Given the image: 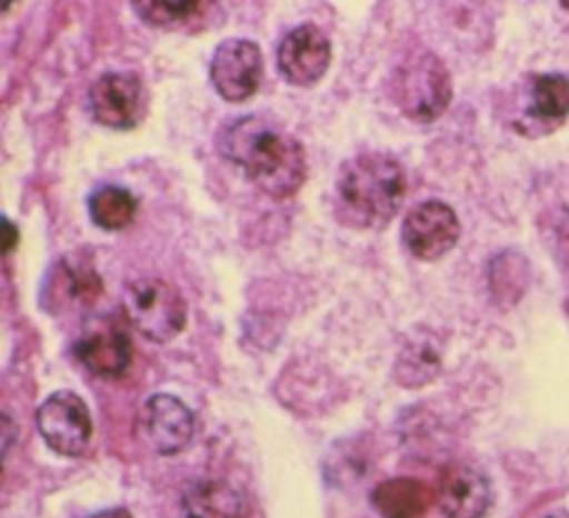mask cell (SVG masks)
Returning a JSON list of instances; mask_svg holds the SVG:
<instances>
[{
    "label": "cell",
    "mask_w": 569,
    "mask_h": 518,
    "mask_svg": "<svg viewBox=\"0 0 569 518\" xmlns=\"http://www.w3.org/2000/svg\"><path fill=\"white\" fill-rule=\"evenodd\" d=\"M218 147L262 193L276 200L291 198L305 185V147L267 116H242L224 124Z\"/></svg>",
    "instance_id": "cell-1"
},
{
    "label": "cell",
    "mask_w": 569,
    "mask_h": 518,
    "mask_svg": "<svg viewBox=\"0 0 569 518\" xmlns=\"http://www.w3.org/2000/svg\"><path fill=\"white\" fill-rule=\"evenodd\" d=\"M405 191V169L391 153L351 156L336 173L333 216L349 229H382L398 213Z\"/></svg>",
    "instance_id": "cell-2"
},
{
    "label": "cell",
    "mask_w": 569,
    "mask_h": 518,
    "mask_svg": "<svg viewBox=\"0 0 569 518\" xmlns=\"http://www.w3.org/2000/svg\"><path fill=\"white\" fill-rule=\"evenodd\" d=\"M391 91L400 111L420 124L440 118L453 93L445 62L431 51L407 56V60L396 67Z\"/></svg>",
    "instance_id": "cell-3"
},
{
    "label": "cell",
    "mask_w": 569,
    "mask_h": 518,
    "mask_svg": "<svg viewBox=\"0 0 569 518\" xmlns=\"http://www.w3.org/2000/svg\"><path fill=\"white\" fill-rule=\"evenodd\" d=\"M124 320L151 342H169L187 325L182 293L158 276L131 280L122 291Z\"/></svg>",
    "instance_id": "cell-4"
},
{
    "label": "cell",
    "mask_w": 569,
    "mask_h": 518,
    "mask_svg": "<svg viewBox=\"0 0 569 518\" xmlns=\"http://www.w3.org/2000/svg\"><path fill=\"white\" fill-rule=\"evenodd\" d=\"M73 356L93 376H122L131 362V338L127 325L118 316L87 318L76 336Z\"/></svg>",
    "instance_id": "cell-5"
},
{
    "label": "cell",
    "mask_w": 569,
    "mask_h": 518,
    "mask_svg": "<svg viewBox=\"0 0 569 518\" xmlns=\"http://www.w3.org/2000/svg\"><path fill=\"white\" fill-rule=\"evenodd\" d=\"M89 109L98 124L133 129L147 116V89L133 71L102 73L89 89Z\"/></svg>",
    "instance_id": "cell-6"
},
{
    "label": "cell",
    "mask_w": 569,
    "mask_h": 518,
    "mask_svg": "<svg viewBox=\"0 0 569 518\" xmlns=\"http://www.w3.org/2000/svg\"><path fill=\"white\" fill-rule=\"evenodd\" d=\"M102 282L96 267L84 253L76 251L62 256L51 265L49 276L42 285L40 300L49 313L60 316L89 309L98 300Z\"/></svg>",
    "instance_id": "cell-7"
},
{
    "label": "cell",
    "mask_w": 569,
    "mask_h": 518,
    "mask_svg": "<svg viewBox=\"0 0 569 518\" xmlns=\"http://www.w3.org/2000/svg\"><path fill=\"white\" fill-rule=\"evenodd\" d=\"M36 425L44 442L62 456H80L91 440V416L73 391L51 394L36 411Z\"/></svg>",
    "instance_id": "cell-8"
},
{
    "label": "cell",
    "mask_w": 569,
    "mask_h": 518,
    "mask_svg": "<svg viewBox=\"0 0 569 518\" xmlns=\"http://www.w3.org/2000/svg\"><path fill=\"white\" fill-rule=\"evenodd\" d=\"M193 414L171 394L149 396L136 422L140 442L160 456L182 451L193 436Z\"/></svg>",
    "instance_id": "cell-9"
},
{
    "label": "cell",
    "mask_w": 569,
    "mask_h": 518,
    "mask_svg": "<svg viewBox=\"0 0 569 518\" xmlns=\"http://www.w3.org/2000/svg\"><path fill=\"white\" fill-rule=\"evenodd\" d=\"M209 78L229 102H242L256 93L262 78V51L253 40L224 38L213 49Z\"/></svg>",
    "instance_id": "cell-10"
},
{
    "label": "cell",
    "mask_w": 569,
    "mask_h": 518,
    "mask_svg": "<svg viewBox=\"0 0 569 518\" xmlns=\"http://www.w3.org/2000/svg\"><path fill=\"white\" fill-rule=\"evenodd\" d=\"M400 233L411 256L420 260H438L458 242L460 222L449 205L440 200H422L407 211Z\"/></svg>",
    "instance_id": "cell-11"
},
{
    "label": "cell",
    "mask_w": 569,
    "mask_h": 518,
    "mask_svg": "<svg viewBox=\"0 0 569 518\" xmlns=\"http://www.w3.org/2000/svg\"><path fill=\"white\" fill-rule=\"evenodd\" d=\"M276 62L280 76L289 84L311 87L329 69L331 42L318 24L302 22L280 40Z\"/></svg>",
    "instance_id": "cell-12"
},
{
    "label": "cell",
    "mask_w": 569,
    "mask_h": 518,
    "mask_svg": "<svg viewBox=\"0 0 569 518\" xmlns=\"http://www.w3.org/2000/svg\"><path fill=\"white\" fill-rule=\"evenodd\" d=\"M525 111L516 129L525 136L549 133L560 127L569 113V78L560 73L531 76L525 89Z\"/></svg>",
    "instance_id": "cell-13"
},
{
    "label": "cell",
    "mask_w": 569,
    "mask_h": 518,
    "mask_svg": "<svg viewBox=\"0 0 569 518\" xmlns=\"http://www.w3.org/2000/svg\"><path fill=\"white\" fill-rule=\"evenodd\" d=\"M491 502L487 478L462 462L449 465L438 482V505L447 518H482Z\"/></svg>",
    "instance_id": "cell-14"
},
{
    "label": "cell",
    "mask_w": 569,
    "mask_h": 518,
    "mask_svg": "<svg viewBox=\"0 0 569 518\" xmlns=\"http://www.w3.org/2000/svg\"><path fill=\"white\" fill-rule=\"evenodd\" d=\"M440 342L427 329L409 333L398 360H396V380L405 387H422L440 373Z\"/></svg>",
    "instance_id": "cell-15"
},
{
    "label": "cell",
    "mask_w": 569,
    "mask_h": 518,
    "mask_svg": "<svg viewBox=\"0 0 569 518\" xmlns=\"http://www.w3.org/2000/svg\"><path fill=\"white\" fill-rule=\"evenodd\" d=\"M371 502L382 518H420L431 502V491L416 478H389L371 491Z\"/></svg>",
    "instance_id": "cell-16"
},
{
    "label": "cell",
    "mask_w": 569,
    "mask_h": 518,
    "mask_svg": "<svg viewBox=\"0 0 569 518\" xmlns=\"http://www.w3.org/2000/svg\"><path fill=\"white\" fill-rule=\"evenodd\" d=\"M182 518H240V496L222 480H198L182 494Z\"/></svg>",
    "instance_id": "cell-17"
},
{
    "label": "cell",
    "mask_w": 569,
    "mask_h": 518,
    "mask_svg": "<svg viewBox=\"0 0 569 518\" xmlns=\"http://www.w3.org/2000/svg\"><path fill=\"white\" fill-rule=\"evenodd\" d=\"M136 211H138L136 198L131 196V191L122 187L107 185L96 189L89 196V218L96 227L104 231H120L129 227L131 220L136 218Z\"/></svg>",
    "instance_id": "cell-18"
},
{
    "label": "cell",
    "mask_w": 569,
    "mask_h": 518,
    "mask_svg": "<svg viewBox=\"0 0 569 518\" xmlns=\"http://www.w3.org/2000/svg\"><path fill=\"white\" fill-rule=\"evenodd\" d=\"M131 7L138 11V18L144 20L147 24L169 27V24H176L180 20L191 18L202 7V2H191V0L189 2L187 0H180V2H133Z\"/></svg>",
    "instance_id": "cell-19"
},
{
    "label": "cell",
    "mask_w": 569,
    "mask_h": 518,
    "mask_svg": "<svg viewBox=\"0 0 569 518\" xmlns=\"http://www.w3.org/2000/svg\"><path fill=\"white\" fill-rule=\"evenodd\" d=\"M18 245V229L9 222V218H2V251L9 253Z\"/></svg>",
    "instance_id": "cell-20"
},
{
    "label": "cell",
    "mask_w": 569,
    "mask_h": 518,
    "mask_svg": "<svg viewBox=\"0 0 569 518\" xmlns=\"http://www.w3.org/2000/svg\"><path fill=\"white\" fill-rule=\"evenodd\" d=\"M558 236L562 240L565 247H569V213L560 220V227H558Z\"/></svg>",
    "instance_id": "cell-21"
},
{
    "label": "cell",
    "mask_w": 569,
    "mask_h": 518,
    "mask_svg": "<svg viewBox=\"0 0 569 518\" xmlns=\"http://www.w3.org/2000/svg\"><path fill=\"white\" fill-rule=\"evenodd\" d=\"M547 518H569V514H565V511H558V514H551V516H547Z\"/></svg>",
    "instance_id": "cell-22"
},
{
    "label": "cell",
    "mask_w": 569,
    "mask_h": 518,
    "mask_svg": "<svg viewBox=\"0 0 569 518\" xmlns=\"http://www.w3.org/2000/svg\"><path fill=\"white\" fill-rule=\"evenodd\" d=\"M565 309H567V313H569V296H567V302H565Z\"/></svg>",
    "instance_id": "cell-23"
},
{
    "label": "cell",
    "mask_w": 569,
    "mask_h": 518,
    "mask_svg": "<svg viewBox=\"0 0 569 518\" xmlns=\"http://www.w3.org/2000/svg\"><path fill=\"white\" fill-rule=\"evenodd\" d=\"M562 7H567V9H569V2H562Z\"/></svg>",
    "instance_id": "cell-24"
}]
</instances>
